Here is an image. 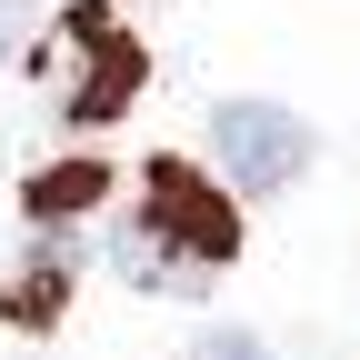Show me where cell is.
<instances>
[{
	"label": "cell",
	"instance_id": "6da1fadb",
	"mask_svg": "<svg viewBox=\"0 0 360 360\" xmlns=\"http://www.w3.org/2000/svg\"><path fill=\"white\" fill-rule=\"evenodd\" d=\"M240 260V200L210 191V170L160 150L141 170V210L110 231V270L130 290H210Z\"/></svg>",
	"mask_w": 360,
	"mask_h": 360
},
{
	"label": "cell",
	"instance_id": "7a4b0ae2",
	"mask_svg": "<svg viewBox=\"0 0 360 360\" xmlns=\"http://www.w3.org/2000/svg\"><path fill=\"white\" fill-rule=\"evenodd\" d=\"M141 40H130L101 0L90 11H70L60 20V120H80V130H101V120H120L130 101H141Z\"/></svg>",
	"mask_w": 360,
	"mask_h": 360
},
{
	"label": "cell",
	"instance_id": "3957f363",
	"mask_svg": "<svg viewBox=\"0 0 360 360\" xmlns=\"http://www.w3.org/2000/svg\"><path fill=\"white\" fill-rule=\"evenodd\" d=\"M310 120L281 110V101H220L210 110V160L231 170V191H290L310 170Z\"/></svg>",
	"mask_w": 360,
	"mask_h": 360
},
{
	"label": "cell",
	"instance_id": "277c9868",
	"mask_svg": "<svg viewBox=\"0 0 360 360\" xmlns=\"http://www.w3.org/2000/svg\"><path fill=\"white\" fill-rule=\"evenodd\" d=\"M70 281H80V250H70V231H40L30 240V260H20V281H11V321L20 330H40V321H60V300H70Z\"/></svg>",
	"mask_w": 360,
	"mask_h": 360
},
{
	"label": "cell",
	"instance_id": "5b68a950",
	"mask_svg": "<svg viewBox=\"0 0 360 360\" xmlns=\"http://www.w3.org/2000/svg\"><path fill=\"white\" fill-rule=\"evenodd\" d=\"M101 191H110V170L101 160H51V170H30V220H40V231H70V220L80 210H101Z\"/></svg>",
	"mask_w": 360,
	"mask_h": 360
},
{
	"label": "cell",
	"instance_id": "8992f818",
	"mask_svg": "<svg viewBox=\"0 0 360 360\" xmlns=\"http://www.w3.org/2000/svg\"><path fill=\"white\" fill-rule=\"evenodd\" d=\"M30 30H40V11H30V0H0V70L30 51Z\"/></svg>",
	"mask_w": 360,
	"mask_h": 360
},
{
	"label": "cell",
	"instance_id": "52a82bcc",
	"mask_svg": "<svg viewBox=\"0 0 360 360\" xmlns=\"http://www.w3.org/2000/svg\"><path fill=\"white\" fill-rule=\"evenodd\" d=\"M191 360H270V350H260L250 330H200V340H191Z\"/></svg>",
	"mask_w": 360,
	"mask_h": 360
}]
</instances>
